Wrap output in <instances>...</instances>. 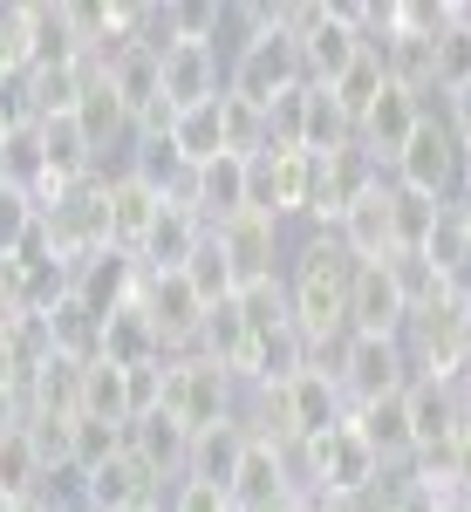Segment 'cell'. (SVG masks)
I'll use <instances>...</instances> for the list:
<instances>
[{
	"label": "cell",
	"instance_id": "8",
	"mask_svg": "<svg viewBox=\"0 0 471 512\" xmlns=\"http://www.w3.org/2000/svg\"><path fill=\"white\" fill-rule=\"evenodd\" d=\"M137 280H144V267H137L130 253H117V246H96V253L69 260V294H76L96 321L117 315L123 301H137Z\"/></svg>",
	"mask_w": 471,
	"mask_h": 512
},
{
	"label": "cell",
	"instance_id": "22",
	"mask_svg": "<svg viewBox=\"0 0 471 512\" xmlns=\"http://www.w3.org/2000/svg\"><path fill=\"white\" fill-rule=\"evenodd\" d=\"M383 55H376V48H362V55H355L349 69H342V76L328 82V96H335V110H342V117H349V130L362 117H369V103H376V96H383Z\"/></svg>",
	"mask_w": 471,
	"mask_h": 512
},
{
	"label": "cell",
	"instance_id": "37",
	"mask_svg": "<svg viewBox=\"0 0 471 512\" xmlns=\"http://www.w3.org/2000/svg\"><path fill=\"white\" fill-rule=\"evenodd\" d=\"M123 512H164V499H144V506H123Z\"/></svg>",
	"mask_w": 471,
	"mask_h": 512
},
{
	"label": "cell",
	"instance_id": "29",
	"mask_svg": "<svg viewBox=\"0 0 471 512\" xmlns=\"http://www.w3.org/2000/svg\"><path fill=\"white\" fill-rule=\"evenodd\" d=\"M157 403H164V355L123 369V424H130V417H151Z\"/></svg>",
	"mask_w": 471,
	"mask_h": 512
},
{
	"label": "cell",
	"instance_id": "25",
	"mask_svg": "<svg viewBox=\"0 0 471 512\" xmlns=\"http://www.w3.org/2000/svg\"><path fill=\"white\" fill-rule=\"evenodd\" d=\"M178 274L192 280V294L205 301V308H219V301H233V294H239V280H233V267H226V253H219V239H212V233L198 239V253L178 267Z\"/></svg>",
	"mask_w": 471,
	"mask_h": 512
},
{
	"label": "cell",
	"instance_id": "1",
	"mask_svg": "<svg viewBox=\"0 0 471 512\" xmlns=\"http://www.w3.org/2000/svg\"><path fill=\"white\" fill-rule=\"evenodd\" d=\"M280 280H287V315H294V328L308 335V349L349 335L355 260H349V246H342L335 233H308L301 246H294V267H280Z\"/></svg>",
	"mask_w": 471,
	"mask_h": 512
},
{
	"label": "cell",
	"instance_id": "28",
	"mask_svg": "<svg viewBox=\"0 0 471 512\" xmlns=\"http://www.w3.org/2000/svg\"><path fill=\"white\" fill-rule=\"evenodd\" d=\"M41 226V205L35 192H21V185H0V260H14L21 253V239Z\"/></svg>",
	"mask_w": 471,
	"mask_h": 512
},
{
	"label": "cell",
	"instance_id": "35",
	"mask_svg": "<svg viewBox=\"0 0 471 512\" xmlns=\"http://www.w3.org/2000/svg\"><path fill=\"white\" fill-rule=\"evenodd\" d=\"M14 315H21V308H14V294H7V287H0V335H7V328H14Z\"/></svg>",
	"mask_w": 471,
	"mask_h": 512
},
{
	"label": "cell",
	"instance_id": "34",
	"mask_svg": "<svg viewBox=\"0 0 471 512\" xmlns=\"http://www.w3.org/2000/svg\"><path fill=\"white\" fill-rule=\"evenodd\" d=\"M458 185H471V130H458Z\"/></svg>",
	"mask_w": 471,
	"mask_h": 512
},
{
	"label": "cell",
	"instance_id": "21",
	"mask_svg": "<svg viewBox=\"0 0 471 512\" xmlns=\"http://www.w3.org/2000/svg\"><path fill=\"white\" fill-rule=\"evenodd\" d=\"M76 123H82V137L96 144V158L110 151V144H130V110H123L117 96H110V82H103V69L82 82V96H76Z\"/></svg>",
	"mask_w": 471,
	"mask_h": 512
},
{
	"label": "cell",
	"instance_id": "24",
	"mask_svg": "<svg viewBox=\"0 0 471 512\" xmlns=\"http://www.w3.org/2000/svg\"><path fill=\"white\" fill-rule=\"evenodd\" d=\"M226 96V89H219ZM171 151L185 164H205V158H219L226 144H219V103H198V110H178L171 117Z\"/></svg>",
	"mask_w": 471,
	"mask_h": 512
},
{
	"label": "cell",
	"instance_id": "15",
	"mask_svg": "<svg viewBox=\"0 0 471 512\" xmlns=\"http://www.w3.org/2000/svg\"><path fill=\"white\" fill-rule=\"evenodd\" d=\"M246 171H253V158H233V151L192 164V212L205 219V233L226 226L233 212H246Z\"/></svg>",
	"mask_w": 471,
	"mask_h": 512
},
{
	"label": "cell",
	"instance_id": "30",
	"mask_svg": "<svg viewBox=\"0 0 471 512\" xmlns=\"http://www.w3.org/2000/svg\"><path fill=\"white\" fill-rule=\"evenodd\" d=\"M164 512H233V499H226L219 485L178 478V485H164Z\"/></svg>",
	"mask_w": 471,
	"mask_h": 512
},
{
	"label": "cell",
	"instance_id": "14",
	"mask_svg": "<svg viewBox=\"0 0 471 512\" xmlns=\"http://www.w3.org/2000/svg\"><path fill=\"white\" fill-rule=\"evenodd\" d=\"M144 499H164V485L130 458V444H123L110 465H96V472L76 485V506L82 512H123V506H144Z\"/></svg>",
	"mask_w": 471,
	"mask_h": 512
},
{
	"label": "cell",
	"instance_id": "7",
	"mask_svg": "<svg viewBox=\"0 0 471 512\" xmlns=\"http://www.w3.org/2000/svg\"><path fill=\"white\" fill-rule=\"evenodd\" d=\"M403 328H410V308H403V287H396L390 260L355 267V280H349V335L403 342Z\"/></svg>",
	"mask_w": 471,
	"mask_h": 512
},
{
	"label": "cell",
	"instance_id": "12",
	"mask_svg": "<svg viewBox=\"0 0 471 512\" xmlns=\"http://www.w3.org/2000/svg\"><path fill=\"white\" fill-rule=\"evenodd\" d=\"M123 444H130V458L157 478V485H178L185 478V451H192V431L171 417V410H151V417H130L123 424Z\"/></svg>",
	"mask_w": 471,
	"mask_h": 512
},
{
	"label": "cell",
	"instance_id": "26",
	"mask_svg": "<svg viewBox=\"0 0 471 512\" xmlns=\"http://www.w3.org/2000/svg\"><path fill=\"white\" fill-rule=\"evenodd\" d=\"M82 417H103V424H123V369L117 362H103V355H89L82 362Z\"/></svg>",
	"mask_w": 471,
	"mask_h": 512
},
{
	"label": "cell",
	"instance_id": "27",
	"mask_svg": "<svg viewBox=\"0 0 471 512\" xmlns=\"http://www.w3.org/2000/svg\"><path fill=\"white\" fill-rule=\"evenodd\" d=\"M0 178L21 185V192H41V137H35V123L0 130Z\"/></svg>",
	"mask_w": 471,
	"mask_h": 512
},
{
	"label": "cell",
	"instance_id": "31",
	"mask_svg": "<svg viewBox=\"0 0 471 512\" xmlns=\"http://www.w3.org/2000/svg\"><path fill=\"white\" fill-rule=\"evenodd\" d=\"M451 403H458V431H471V369L451 376Z\"/></svg>",
	"mask_w": 471,
	"mask_h": 512
},
{
	"label": "cell",
	"instance_id": "13",
	"mask_svg": "<svg viewBox=\"0 0 471 512\" xmlns=\"http://www.w3.org/2000/svg\"><path fill=\"white\" fill-rule=\"evenodd\" d=\"M349 424L362 431V444L376 451V465L390 472V465H417V437H410V396L390 390L376 396V403H355Z\"/></svg>",
	"mask_w": 471,
	"mask_h": 512
},
{
	"label": "cell",
	"instance_id": "16",
	"mask_svg": "<svg viewBox=\"0 0 471 512\" xmlns=\"http://www.w3.org/2000/svg\"><path fill=\"white\" fill-rule=\"evenodd\" d=\"M246 444H253L246 417H226V424H212V431H192V451H185V478H198V485H219V492H233Z\"/></svg>",
	"mask_w": 471,
	"mask_h": 512
},
{
	"label": "cell",
	"instance_id": "2",
	"mask_svg": "<svg viewBox=\"0 0 471 512\" xmlns=\"http://www.w3.org/2000/svg\"><path fill=\"white\" fill-rule=\"evenodd\" d=\"M239 21H246V41H239L233 62H226V96L253 103V110H267L280 89H294V82H301L294 35L274 21V7H239Z\"/></svg>",
	"mask_w": 471,
	"mask_h": 512
},
{
	"label": "cell",
	"instance_id": "4",
	"mask_svg": "<svg viewBox=\"0 0 471 512\" xmlns=\"http://www.w3.org/2000/svg\"><path fill=\"white\" fill-rule=\"evenodd\" d=\"M383 178L403 185V192H424V198H451L458 192V130L444 123V110H424V123L410 130V144L390 158Z\"/></svg>",
	"mask_w": 471,
	"mask_h": 512
},
{
	"label": "cell",
	"instance_id": "9",
	"mask_svg": "<svg viewBox=\"0 0 471 512\" xmlns=\"http://www.w3.org/2000/svg\"><path fill=\"white\" fill-rule=\"evenodd\" d=\"M164 103L171 110H198V103H219L226 89V62L212 41H164Z\"/></svg>",
	"mask_w": 471,
	"mask_h": 512
},
{
	"label": "cell",
	"instance_id": "19",
	"mask_svg": "<svg viewBox=\"0 0 471 512\" xmlns=\"http://www.w3.org/2000/svg\"><path fill=\"white\" fill-rule=\"evenodd\" d=\"M383 198H390V239H396V253H424V246L437 239V226H444V212H451V198L403 192V185H390V178H383Z\"/></svg>",
	"mask_w": 471,
	"mask_h": 512
},
{
	"label": "cell",
	"instance_id": "10",
	"mask_svg": "<svg viewBox=\"0 0 471 512\" xmlns=\"http://www.w3.org/2000/svg\"><path fill=\"white\" fill-rule=\"evenodd\" d=\"M157 205L164 198L157 192H144L130 171H110L103 178V246H117V253H144V239H151V226H157Z\"/></svg>",
	"mask_w": 471,
	"mask_h": 512
},
{
	"label": "cell",
	"instance_id": "39",
	"mask_svg": "<svg viewBox=\"0 0 471 512\" xmlns=\"http://www.w3.org/2000/svg\"><path fill=\"white\" fill-rule=\"evenodd\" d=\"M0 185H7V178H0Z\"/></svg>",
	"mask_w": 471,
	"mask_h": 512
},
{
	"label": "cell",
	"instance_id": "36",
	"mask_svg": "<svg viewBox=\"0 0 471 512\" xmlns=\"http://www.w3.org/2000/svg\"><path fill=\"white\" fill-rule=\"evenodd\" d=\"M431 512H471V499H437Z\"/></svg>",
	"mask_w": 471,
	"mask_h": 512
},
{
	"label": "cell",
	"instance_id": "33",
	"mask_svg": "<svg viewBox=\"0 0 471 512\" xmlns=\"http://www.w3.org/2000/svg\"><path fill=\"white\" fill-rule=\"evenodd\" d=\"M451 219L471 233V185H458V192H451Z\"/></svg>",
	"mask_w": 471,
	"mask_h": 512
},
{
	"label": "cell",
	"instance_id": "11",
	"mask_svg": "<svg viewBox=\"0 0 471 512\" xmlns=\"http://www.w3.org/2000/svg\"><path fill=\"white\" fill-rule=\"evenodd\" d=\"M96 69H103V82H110V96H117L123 110H130V123L144 117V110H157V103H164V55H157L144 35L123 41L117 55H103Z\"/></svg>",
	"mask_w": 471,
	"mask_h": 512
},
{
	"label": "cell",
	"instance_id": "23",
	"mask_svg": "<svg viewBox=\"0 0 471 512\" xmlns=\"http://www.w3.org/2000/svg\"><path fill=\"white\" fill-rule=\"evenodd\" d=\"M349 144H355V130H349V117L335 110V96H328V89H308L301 151H308V158H335V151H349Z\"/></svg>",
	"mask_w": 471,
	"mask_h": 512
},
{
	"label": "cell",
	"instance_id": "38",
	"mask_svg": "<svg viewBox=\"0 0 471 512\" xmlns=\"http://www.w3.org/2000/svg\"><path fill=\"white\" fill-rule=\"evenodd\" d=\"M0 512H14V499H7V492H0Z\"/></svg>",
	"mask_w": 471,
	"mask_h": 512
},
{
	"label": "cell",
	"instance_id": "20",
	"mask_svg": "<svg viewBox=\"0 0 471 512\" xmlns=\"http://www.w3.org/2000/svg\"><path fill=\"white\" fill-rule=\"evenodd\" d=\"M0 492H7L14 506L48 492V451H41V437L28 431V424H14V431L0 437Z\"/></svg>",
	"mask_w": 471,
	"mask_h": 512
},
{
	"label": "cell",
	"instance_id": "5",
	"mask_svg": "<svg viewBox=\"0 0 471 512\" xmlns=\"http://www.w3.org/2000/svg\"><path fill=\"white\" fill-rule=\"evenodd\" d=\"M137 301H144V315H151L164 355H192L198 349L205 301L192 294V280H185V274H144V280H137Z\"/></svg>",
	"mask_w": 471,
	"mask_h": 512
},
{
	"label": "cell",
	"instance_id": "32",
	"mask_svg": "<svg viewBox=\"0 0 471 512\" xmlns=\"http://www.w3.org/2000/svg\"><path fill=\"white\" fill-rule=\"evenodd\" d=\"M14 424H28V410H21V396H14V390H0V437L14 431Z\"/></svg>",
	"mask_w": 471,
	"mask_h": 512
},
{
	"label": "cell",
	"instance_id": "17",
	"mask_svg": "<svg viewBox=\"0 0 471 512\" xmlns=\"http://www.w3.org/2000/svg\"><path fill=\"white\" fill-rule=\"evenodd\" d=\"M403 396H410V437H417V458L451 451V437H458V403H451V383H437V376H410V383H403Z\"/></svg>",
	"mask_w": 471,
	"mask_h": 512
},
{
	"label": "cell",
	"instance_id": "3",
	"mask_svg": "<svg viewBox=\"0 0 471 512\" xmlns=\"http://www.w3.org/2000/svg\"><path fill=\"white\" fill-rule=\"evenodd\" d=\"M239 403H246V390L219 362H205V355H164V403L157 410H171L185 431L226 424V417H239Z\"/></svg>",
	"mask_w": 471,
	"mask_h": 512
},
{
	"label": "cell",
	"instance_id": "18",
	"mask_svg": "<svg viewBox=\"0 0 471 512\" xmlns=\"http://www.w3.org/2000/svg\"><path fill=\"white\" fill-rule=\"evenodd\" d=\"M96 355L117 362V369H137V362H157V355H164L151 315H144V301H123L117 315H103V328H96Z\"/></svg>",
	"mask_w": 471,
	"mask_h": 512
},
{
	"label": "cell",
	"instance_id": "6",
	"mask_svg": "<svg viewBox=\"0 0 471 512\" xmlns=\"http://www.w3.org/2000/svg\"><path fill=\"white\" fill-rule=\"evenodd\" d=\"M212 239H219V253H226V267H233L239 287H253V280H280V239H287V226L280 219H267V212H233L226 226H212Z\"/></svg>",
	"mask_w": 471,
	"mask_h": 512
}]
</instances>
